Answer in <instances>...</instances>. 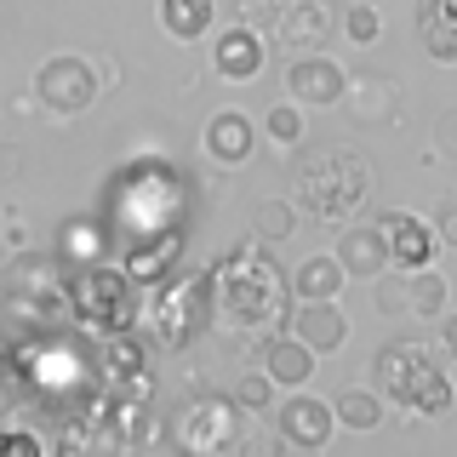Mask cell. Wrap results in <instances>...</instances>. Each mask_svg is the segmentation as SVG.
Returning <instances> with one entry per match:
<instances>
[{
	"label": "cell",
	"instance_id": "13",
	"mask_svg": "<svg viewBox=\"0 0 457 457\" xmlns=\"http://www.w3.org/2000/svg\"><path fill=\"white\" fill-rule=\"evenodd\" d=\"M263 63H269V46H263V35H257L252 23L223 29L218 46H212V69H218L223 80H257Z\"/></svg>",
	"mask_w": 457,
	"mask_h": 457
},
{
	"label": "cell",
	"instance_id": "31",
	"mask_svg": "<svg viewBox=\"0 0 457 457\" xmlns=\"http://www.w3.org/2000/svg\"><path fill=\"white\" fill-rule=\"evenodd\" d=\"M435 240H440L446 252H457V200H446V206L435 212Z\"/></svg>",
	"mask_w": 457,
	"mask_h": 457
},
{
	"label": "cell",
	"instance_id": "22",
	"mask_svg": "<svg viewBox=\"0 0 457 457\" xmlns=\"http://www.w3.org/2000/svg\"><path fill=\"white\" fill-rule=\"evenodd\" d=\"M452 309V280L440 269H411V320H440Z\"/></svg>",
	"mask_w": 457,
	"mask_h": 457
},
{
	"label": "cell",
	"instance_id": "5",
	"mask_svg": "<svg viewBox=\"0 0 457 457\" xmlns=\"http://www.w3.org/2000/svg\"><path fill=\"white\" fill-rule=\"evenodd\" d=\"M206 309H212V280L171 269L161 280V292H154V303H149V332L161 337L166 349H189V337H195V326L206 320Z\"/></svg>",
	"mask_w": 457,
	"mask_h": 457
},
{
	"label": "cell",
	"instance_id": "34",
	"mask_svg": "<svg viewBox=\"0 0 457 457\" xmlns=\"http://www.w3.org/2000/svg\"><path fill=\"white\" fill-rule=\"evenodd\" d=\"M18 171V149H0V178H12Z\"/></svg>",
	"mask_w": 457,
	"mask_h": 457
},
{
	"label": "cell",
	"instance_id": "27",
	"mask_svg": "<svg viewBox=\"0 0 457 457\" xmlns=\"http://www.w3.org/2000/svg\"><path fill=\"white\" fill-rule=\"evenodd\" d=\"M343 35H349L354 46H378V35H383V12L371 6V0H354V6L343 12Z\"/></svg>",
	"mask_w": 457,
	"mask_h": 457
},
{
	"label": "cell",
	"instance_id": "15",
	"mask_svg": "<svg viewBox=\"0 0 457 457\" xmlns=\"http://www.w3.org/2000/svg\"><path fill=\"white\" fill-rule=\"evenodd\" d=\"M206 161H218V166H246L252 161V149H257V126L246 120L240 109H218L206 120Z\"/></svg>",
	"mask_w": 457,
	"mask_h": 457
},
{
	"label": "cell",
	"instance_id": "9",
	"mask_svg": "<svg viewBox=\"0 0 457 457\" xmlns=\"http://www.w3.org/2000/svg\"><path fill=\"white\" fill-rule=\"evenodd\" d=\"M286 92H292L303 109H332V104H343V92H349V75H343L337 57L303 52L292 69H286Z\"/></svg>",
	"mask_w": 457,
	"mask_h": 457
},
{
	"label": "cell",
	"instance_id": "11",
	"mask_svg": "<svg viewBox=\"0 0 457 457\" xmlns=\"http://www.w3.org/2000/svg\"><path fill=\"white\" fill-rule=\"evenodd\" d=\"M269 23H275L280 46H297V52H320L326 40H332V29H337V18H332L326 0H280Z\"/></svg>",
	"mask_w": 457,
	"mask_h": 457
},
{
	"label": "cell",
	"instance_id": "29",
	"mask_svg": "<svg viewBox=\"0 0 457 457\" xmlns=\"http://www.w3.org/2000/svg\"><path fill=\"white\" fill-rule=\"evenodd\" d=\"M378 309L383 314H411V269H400V275L383 269L378 275Z\"/></svg>",
	"mask_w": 457,
	"mask_h": 457
},
{
	"label": "cell",
	"instance_id": "28",
	"mask_svg": "<svg viewBox=\"0 0 457 457\" xmlns=\"http://www.w3.org/2000/svg\"><path fill=\"white\" fill-rule=\"evenodd\" d=\"M235 400H240V411H275V378H269L263 366L246 371V378L235 383Z\"/></svg>",
	"mask_w": 457,
	"mask_h": 457
},
{
	"label": "cell",
	"instance_id": "23",
	"mask_svg": "<svg viewBox=\"0 0 457 457\" xmlns=\"http://www.w3.org/2000/svg\"><path fill=\"white\" fill-rule=\"evenodd\" d=\"M252 235L263 240V246H280L286 235H297V200H257Z\"/></svg>",
	"mask_w": 457,
	"mask_h": 457
},
{
	"label": "cell",
	"instance_id": "2",
	"mask_svg": "<svg viewBox=\"0 0 457 457\" xmlns=\"http://www.w3.org/2000/svg\"><path fill=\"white\" fill-rule=\"evenodd\" d=\"M371 183H378V171H371L366 154L320 149V154H303V161H297L292 200H297V212H309V218L343 223V218H354V212L366 206Z\"/></svg>",
	"mask_w": 457,
	"mask_h": 457
},
{
	"label": "cell",
	"instance_id": "14",
	"mask_svg": "<svg viewBox=\"0 0 457 457\" xmlns=\"http://www.w3.org/2000/svg\"><path fill=\"white\" fill-rule=\"evenodd\" d=\"M257 366L275 378V389H303V383L314 378V366H320V354H314L297 332H269L263 361H257Z\"/></svg>",
	"mask_w": 457,
	"mask_h": 457
},
{
	"label": "cell",
	"instance_id": "26",
	"mask_svg": "<svg viewBox=\"0 0 457 457\" xmlns=\"http://www.w3.org/2000/svg\"><path fill=\"white\" fill-rule=\"evenodd\" d=\"M104 366H109V383H132V378H143V349L126 332H114L104 343Z\"/></svg>",
	"mask_w": 457,
	"mask_h": 457
},
{
	"label": "cell",
	"instance_id": "24",
	"mask_svg": "<svg viewBox=\"0 0 457 457\" xmlns=\"http://www.w3.org/2000/svg\"><path fill=\"white\" fill-rule=\"evenodd\" d=\"M332 411H337V428H354V435H366V428L383 423V400L371 389H343L332 400Z\"/></svg>",
	"mask_w": 457,
	"mask_h": 457
},
{
	"label": "cell",
	"instance_id": "25",
	"mask_svg": "<svg viewBox=\"0 0 457 457\" xmlns=\"http://www.w3.org/2000/svg\"><path fill=\"white\" fill-rule=\"evenodd\" d=\"M263 132H269V143L275 149H297L303 143V132H309V109L297 104V97H286V104H275L263 114Z\"/></svg>",
	"mask_w": 457,
	"mask_h": 457
},
{
	"label": "cell",
	"instance_id": "1",
	"mask_svg": "<svg viewBox=\"0 0 457 457\" xmlns=\"http://www.w3.org/2000/svg\"><path fill=\"white\" fill-rule=\"evenodd\" d=\"M212 320L223 332H286L292 320V275L263 252V240L228 252L212 269Z\"/></svg>",
	"mask_w": 457,
	"mask_h": 457
},
{
	"label": "cell",
	"instance_id": "33",
	"mask_svg": "<svg viewBox=\"0 0 457 457\" xmlns=\"http://www.w3.org/2000/svg\"><path fill=\"white\" fill-rule=\"evenodd\" d=\"M0 452H23V457H35V452H40V440H35V435H0Z\"/></svg>",
	"mask_w": 457,
	"mask_h": 457
},
{
	"label": "cell",
	"instance_id": "20",
	"mask_svg": "<svg viewBox=\"0 0 457 457\" xmlns=\"http://www.w3.org/2000/svg\"><path fill=\"white\" fill-rule=\"evenodd\" d=\"M212 18H218V0H161V29L183 46L212 35Z\"/></svg>",
	"mask_w": 457,
	"mask_h": 457
},
{
	"label": "cell",
	"instance_id": "4",
	"mask_svg": "<svg viewBox=\"0 0 457 457\" xmlns=\"http://www.w3.org/2000/svg\"><path fill=\"white\" fill-rule=\"evenodd\" d=\"M137 280L126 269H109V263H80V275L69 280V303H75V320L97 326V332H126L132 326V309H137Z\"/></svg>",
	"mask_w": 457,
	"mask_h": 457
},
{
	"label": "cell",
	"instance_id": "16",
	"mask_svg": "<svg viewBox=\"0 0 457 457\" xmlns=\"http://www.w3.org/2000/svg\"><path fill=\"white\" fill-rule=\"evenodd\" d=\"M183 257V228H161L154 240H132V252H126V275H132L137 286H161L171 269H178Z\"/></svg>",
	"mask_w": 457,
	"mask_h": 457
},
{
	"label": "cell",
	"instance_id": "18",
	"mask_svg": "<svg viewBox=\"0 0 457 457\" xmlns=\"http://www.w3.org/2000/svg\"><path fill=\"white\" fill-rule=\"evenodd\" d=\"M349 286V269L337 263V252H314L292 269V297L297 303H314V297H337Z\"/></svg>",
	"mask_w": 457,
	"mask_h": 457
},
{
	"label": "cell",
	"instance_id": "10",
	"mask_svg": "<svg viewBox=\"0 0 457 457\" xmlns=\"http://www.w3.org/2000/svg\"><path fill=\"white\" fill-rule=\"evenodd\" d=\"M383 246H389V269H423L435 263L440 240H435V218H418V212H383Z\"/></svg>",
	"mask_w": 457,
	"mask_h": 457
},
{
	"label": "cell",
	"instance_id": "8",
	"mask_svg": "<svg viewBox=\"0 0 457 457\" xmlns=\"http://www.w3.org/2000/svg\"><path fill=\"white\" fill-rule=\"evenodd\" d=\"M275 435H280V446H292V452H326L332 435H337L332 400H320L309 389H292V400L275 406Z\"/></svg>",
	"mask_w": 457,
	"mask_h": 457
},
{
	"label": "cell",
	"instance_id": "19",
	"mask_svg": "<svg viewBox=\"0 0 457 457\" xmlns=\"http://www.w3.org/2000/svg\"><path fill=\"white\" fill-rule=\"evenodd\" d=\"M418 29L435 63H457V0H423Z\"/></svg>",
	"mask_w": 457,
	"mask_h": 457
},
{
	"label": "cell",
	"instance_id": "21",
	"mask_svg": "<svg viewBox=\"0 0 457 457\" xmlns=\"http://www.w3.org/2000/svg\"><path fill=\"white\" fill-rule=\"evenodd\" d=\"M395 80L389 75H361V80H349V92H343V104L354 109V120H389L395 114Z\"/></svg>",
	"mask_w": 457,
	"mask_h": 457
},
{
	"label": "cell",
	"instance_id": "7",
	"mask_svg": "<svg viewBox=\"0 0 457 457\" xmlns=\"http://www.w3.org/2000/svg\"><path fill=\"white\" fill-rule=\"evenodd\" d=\"M97 97H104V86H97V69L86 57L57 52L35 69V104H46L52 114H86Z\"/></svg>",
	"mask_w": 457,
	"mask_h": 457
},
{
	"label": "cell",
	"instance_id": "32",
	"mask_svg": "<svg viewBox=\"0 0 457 457\" xmlns=\"http://www.w3.org/2000/svg\"><path fill=\"white\" fill-rule=\"evenodd\" d=\"M435 337H440V349L457 361V320H452V314H440V320H435Z\"/></svg>",
	"mask_w": 457,
	"mask_h": 457
},
{
	"label": "cell",
	"instance_id": "3",
	"mask_svg": "<svg viewBox=\"0 0 457 457\" xmlns=\"http://www.w3.org/2000/svg\"><path fill=\"white\" fill-rule=\"evenodd\" d=\"M378 389L395 406L418 411V418H446L457 406L452 378L435 366V354L423 343H389V349H378Z\"/></svg>",
	"mask_w": 457,
	"mask_h": 457
},
{
	"label": "cell",
	"instance_id": "6",
	"mask_svg": "<svg viewBox=\"0 0 457 457\" xmlns=\"http://www.w3.org/2000/svg\"><path fill=\"white\" fill-rule=\"evenodd\" d=\"M178 440L183 452H195V457H218L228 452L240 440V400L235 395H200L189 400V406L178 411Z\"/></svg>",
	"mask_w": 457,
	"mask_h": 457
},
{
	"label": "cell",
	"instance_id": "17",
	"mask_svg": "<svg viewBox=\"0 0 457 457\" xmlns=\"http://www.w3.org/2000/svg\"><path fill=\"white\" fill-rule=\"evenodd\" d=\"M337 263L349 269V280H378L389 269V246H383V228L378 223H349L337 235Z\"/></svg>",
	"mask_w": 457,
	"mask_h": 457
},
{
	"label": "cell",
	"instance_id": "12",
	"mask_svg": "<svg viewBox=\"0 0 457 457\" xmlns=\"http://www.w3.org/2000/svg\"><path fill=\"white\" fill-rule=\"evenodd\" d=\"M286 332H297L314 354H337L349 343V314L337 309V297H314V303H292Z\"/></svg>",
	"mask_w": 457,
	"mask_h": 457
},
{
	"label": "cell",
	"instance_id": "30",
	"mask_svg": "<svg viewBox=\"0 0 457 457\" xmlns=\"http://www.w3.org/2000/svg\"><path fill=\"white\" fill-rule=\"evenodd\" d=\"M435 154H446V161H457V109H446L435 120Z\"/></svg>",
	"mask_w": 457,
	"mask_h": 457
}]
</instances>
